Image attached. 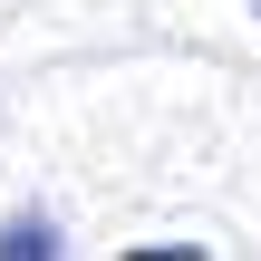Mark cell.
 Listing matches in <instances>:
<instances>
[{
    "instance_id": "obj_2",
    "label": "cell",
    "mask_w": 261,
    "mask_h": 261,
    "mask_svg": "<svg viewBox=\"0 0 261 261\" xmlns=\"http://www.w3.org/2000/svg\"><path fill=\"white\" fill-rule=\"evenodd\" d=\"M252 10H261V0H252Z\"/></svg>"
},
{
    "instance_id": "obj_1",
    "label": "cell",
    "mask_w": 261,
    "mask_h": 261,
    "mask_svg": "<svg viewBox=\"0 0 261 261\" xmlns=\"http://www.w3.org/2000/svg\"><path fill=\"white\" fill-rule=\"evenodd\" d=\"M0 252H10V261H29V252H58V223H48V213H10Z\"/></svg>"
}]
</instances>
